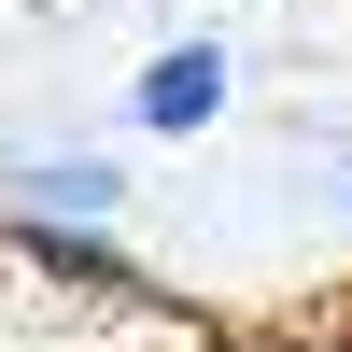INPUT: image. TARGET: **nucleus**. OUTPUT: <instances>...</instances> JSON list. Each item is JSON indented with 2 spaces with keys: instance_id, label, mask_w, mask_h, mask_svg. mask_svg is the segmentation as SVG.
<instances>
[{
  "instance_id": "obj_1",
  "label": "nucleus",
  "mask_w": 352,
  "mask_h": 352,
  "mask_svg": "<svg viewBox=\"0 0 352 352\" xmlns=\"http://www.w3.org/2000/svg\"><path fill=\"white\" fill-rule=\"evenodd\" d=\"M0 268L43 282V296H71V310H113V324H127V310H155L127 226H43V240H0Z\"/></svg>"
},
{
  "instance_id": "obj_2",
  "label": "nucleus",
  "mask_w": 352,
  "mask_h": 352,
  "mask_svg": "<svg viewBox=\"0 0 352 352\" xmlns=\"http://www.w3.org/2000/svg\"><path fill=\"white\" fill-rule=\"evenodd\" d=\"M43 226H127V169L56 141V155H0V240H43Z\"/></svg>"
},
{
  "instance_id": "obj_3",
  "label": "nucleus",
  "mask_w": 352,
  "mask_h": 352,
  "mask_svg": "<svg viewBox=\"0 0 352 352\" xmlns=\"http://www.w3.org/2000/svg\"><path fill=\"white\" fill-rule=\"evenodd\" d=\"M226 99H240V56L197 43V28H184V43H155V56L127 71V127H141V141H197V127H226Z\"/></svg>"
},
{
  "instance_id": "obj_4",
  "label": "nucleus",
  "mask_w": 352,
  "mask_h": 352,
  "mask_svg": "<svg viewBox=\"0 0 352 352\" xmlns=\"http://www.w3.org/2000/svg\"><path fill=\"white\" fill-rule=\"evenodd\" d=\"M338 226H352V155H338Z\"/></svg>"
},
{
  "instance_id": "obj_5",
  "label": "nucleus",
  "mask_w": 352,
  "mask_h": 352,
  "mask_svg": "<svg viewBox=\"0 0 352 352\" xmlns=\"http://www.w3.org/2000/svg\"><path fill=\"white\" fill-rule=\"evenodd\" d=\"M226 352H268V338H226Z\"/></svg>"
}]
</instances>
